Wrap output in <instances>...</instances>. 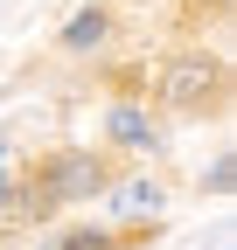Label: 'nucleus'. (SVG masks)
Segmentation results:
<instances>
[{"mask_svg": "<svg viewBox=\"0 0 237 250\" xmlns=\"http://www.w3.org/2000/svg\"><path fill=\"white\" fill-rule=\"evenodd\" d=\"M98 188H105V167L84 160V153H63L35 195H42V208H56V202H77V195H98Z\"/></svg>", "mask_w": 237, "mask_h": 250, "instance_id": "f257e3e1", "label": "nucleus"}, {"mask_svg": "<svg viewBox=\"0 0 237 250\" xmlns=\"http://www.w3.org/2000/svg\"><path fill=\"white\" fill-rule=\"evenodd\" d=\"M161 90H167V104H202V98L216 90V62H210V56H182V62H167Z\"/></svg>", "mask_w": 237, "mask_h": 250, "instance_id": "f03ea898", "label": "nucleus"}, {"mask_svg": "<svg viewBox=\"0 0 237 250\" xmlns=\"http://www.w3.org/2000/svg\"><path fill=\"white\" fill-rule=\"evenodd\" d=\"M118 208H126V215H154L161 208V188L154 181H126V188H118Z\"/></svg>", "mask_w": 237, "mask_h": 250, "instance_id": "7ed1b4c3", "label": "nucleus"}, {"mask_svg": "<svg viewBox=\"0 0 237 250\" xmlns=\"http://www.w3.org/2000/svg\"><path fill=\"white\" fill-rule=\"evenodd\" d=\"M112 139H126V146H146V139H154V125H146L140 111H112Z\"/></svg>", "mask_w": 237, "mask_h": 250, "instance_id": "20e7f679", "label": "nucleus"}, {"mask_svg": "<svg viewBox=\"0 0 237 250\" xmlns=\"http://www.w3.org/2000/svg\"><path fill=\"white\" fill-rule=\"evenodd\" d=\"M98 35H105V14H77V21H70V49L98 42Z\"/></svg>", "mask_w": 237, "mask_h": 250, "instance_id": "39448f33", "label": "nucleus"}, {"mask_svg": "<svg viewBox=\"0 0 237 250\" xmlns=\"http://www.w3.org/2000/svg\"><path fill=\"white\" fill-rule=\"evenodd\" d=\"M112 236L105 229H77V236H63V243H49V250H105Z\"/></svg>", "mask_w": 237, "mask_h": 250, "instance_id": "423d86ee", "label": "nucleus"}, {"mask_svg": "<svg viewBox=\"0 0 237 250\" xmlns=\"http://www.w3.org/2000/svg\"><path fill=\"white\" fill-rule=\"evenodd\" d=\"M230 181H237V167H230V160H216V167H210V188H216V195H230Z\"/></svg>", "mask_w": 237, "mask_h": 250, "instance_id": "0eeeda50", "label": "nucleus"}, {"mask_svg": "<svg viewBox=\"0 0 237 250\" xmlns=\"http://www.w3.org/2000/svg\"><path fill=\"white\" fill-rule=\"evenodd\" d=\"M0 195H7V167H0Z\"/></svg>", "mask_w": 237, "mask_h": 250, "instance_id": "6e6552de", "label": "nucleus"}, {"mask_svg": "<svg viewBox=\"0 0 237 250\" xmlns=\"http://www.w3.org/2000/svg\"><path fill=\"white\" fill-rule=\"evenodd\" d=\"M216 250H230V236H216Z\"/></svg>", "mask_w": 237, "mask_h": 250, "instance_id": "1a4fd4ad", "label": "nucleus"}]
</instances>
